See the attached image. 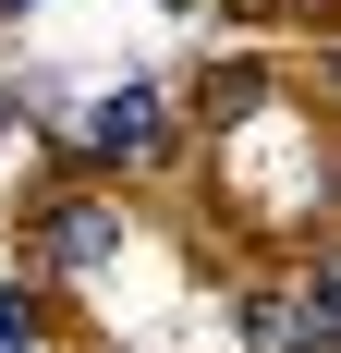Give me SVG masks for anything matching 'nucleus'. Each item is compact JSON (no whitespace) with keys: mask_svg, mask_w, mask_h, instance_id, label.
Wrapping results in <instances>:
<instances>
[{"mask_svg":"<svg viewBox=\"0 0 341 353\" xmlns=\"http://www.w3.org/2000/svg\"><path fill=\"white\" fill-rule=\"evenodd\" d=\"M170 146V98L146 85V73H122V85H98V110H86V159H159Z\"/></svg>","mask_w":341,"mask_h":353,"instance_id":"nucleus-1","label":"nucleus"},{"mask_svg":"<svg viewBox=\"0 0 341 353\" xmlns=\"http://www.w3.org/2000/svg\"><path fill=\"white\" fill-rule=\"evenodd\" d=\"M122 244V195H61V208H37V268H98Z\"/></svg>","mask_w":341,"mask_h":353,"instance_id":"nucleus-2","label":"nucleus"},{"mask_svg":"<svg viewBox=\"0 0 341 353\" xmlns=\"http://www.w3.org/2000/svg\"><path fill=\"white\" fill-rule=\"evenodd\" d=\"M244 341H256V353H317L305 281H256V292H244Z\"/></svg>","mask_w":341,"mask_h":353,"instance_id":"nucleus-3","label":"nucleus"},{"mask_svg":"<svg viewBox=\"0 0 341 353\" xmlns=\"http://www.w3.org/2000/svg\"><path fill=\"white\" fill-rule=\"evenodd\" d=\"M244 12H269V0H244Z\"/></svg>","mask_w":341,"mask_h":353,"instance_id":"nucleus-4","label":"nucleus"},{"mask_svg":"<svg viewBox=\"0 0 341 353\" xmlns=\"http://www.w3.org/2000/svg\"><path fill=\"white\" fill-rule=\"evenodd\" d=\"M0 341H12V329H0Z\"/></svg>","mask_w":341,"mask_h":353,"instance_id":"nucleus-5","label":"nucleus"}]
</instances>
